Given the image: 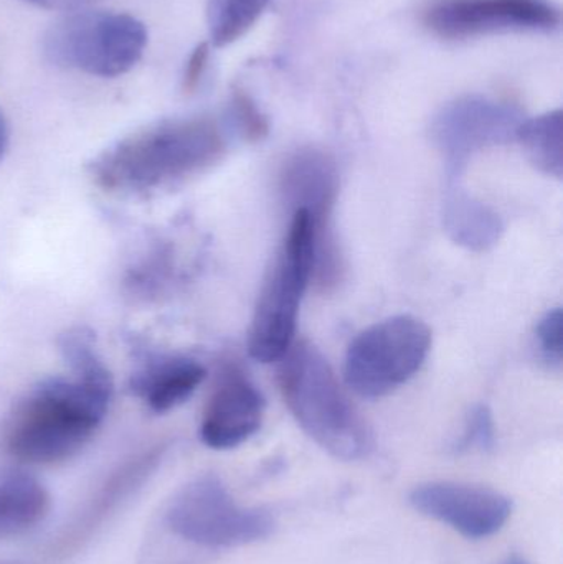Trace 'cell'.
I'll use <instances>...</instances> for the list:
<instances>
[{
    "mask_svg": "<svg viewBox=\"0 0 563 564\" xmlns=\"http://www.w3.org/2000/svg\"><path fill=\"white\" fill-rule=\"evenodd\" d=\"M227 149V128L210 116L165 119L109 145L88 171L109 194L149 197L218 164Z\"/></svg>",
    "mask_w": 563,
    "mask_h": 564,
    "instance_id": "obj_1",
    "label": "cell"
},
{
    "mask_svg": "<svg viewBox=\"0 0 563 564\" xmlns=\"http://www.w3.org/2000/svg\"><path fill=\"white\" fill-rule=\"evenodd\" d=\"M112 391V377L89 378L69 371L66 377L43 378L13 410L7 424V449L29 464L69 459L101 426Z\"/></svg>",
    "mask_w": 563,
    "mask_h": 564,
    "instance_id": "obj_2",
    "label": "cell"
},
{
    "mask_svg": "<svg viewBox=\"0 0 563 564\" xmlns=\"http://www.w3.org/2000/svg\"><path fill=\"white\" fill-rule=\"evenodd\" d=\"M278 361L284 403L301 430L337 459L359 460L369 456L372 433L344 393L324 355L303 340L291 345Z\"/></svg>",
    "mask_w": 563,
    "mask_h": 564,
    "instance_id": "obj_3",
    "label": "cell"
},
{
    "mask_svg": "<svg viewBox=\"0 0 563 564\" xmlns=\"http://www.w3.org/2000/svg\"><path fill=\"white\" fill-rule=\"evenodd\" d=\"M148 40V29L134 15L82 9L46 30L42 52L58 68L118 78L141 62Z\"/></svg>",
    "mask_w": 563,
    "mask_h": 564,
    "instance_id": "obj_4",
    "label": "cell"
},
{
    "mask_svg": "<svg viewBox=\"0 0 563 564\" xmlns=\"http://www.w3.org/2000/svg\"><path fill=\"white\" fill-rule=\"evenodd\" d=\"M313 225L304 212H293L290 230L264 281L248 334V350L261 364L278 361L294 344L297 314L313 280Z\"/></svg>",
    "mask_w": 563,
    "mask_h": 564,
    "instance_id": "obj_5",
    "label": "cell"
},
{
    "mask_svg": "<svg viewBox=\"0 0 563 564\" xmlns=\"http://www.w3.org/2000/svg\"><path fill=\"white\" fill-rule=\"evenodd\" d=\"M430 348L432 332L425 322L413 315L383 318L350 341L344 380L359 397H387L419 373Z\"/></svg>",
    "mask_w": 563,
    "mask_h": 564,
    "instance_id": "obj_6",
    "label": "cell"
},
{
    "mask_svg": "<svg viewBox=\"0 0 563 564\" xmlns=\"http://www.w3.org/2000/svg\"><path fill=\"white\" fill-rule=\"evenodd\" d=\"M165 523L185 542L208 549L250 545L273 535L277 529L270 510L235 502L214 474L197 477L175 494Z\"/></svg>",
    "mask_w": 563,
    "mask_h": 564,
    "instance_id": "obj_7",
    "label": "cell"
},
{
    "mask_svg": "<svg viewBox=\"0 0 563 564\" xmlns=\"http://www.w3.org/2000/svg\"><path fill=\"white\" fill-rule=\"evenodd\" d=\"M280 191L284 204L293 212H304L313 225V280L321 291H334L346 271L334 231V208L339 194L336 161L323 149H297L281 169Z\"/></svg>",
    "mask_w": 563,
    "mask_h": 564,
    "instance_id": "obj_8",
    "label": "cell"
},
{
    "mask_svg": "<svg viewBox=\"0 0 563 564\" xmlns=\"http://www.w3.org/2000/svg\"><path fill=\"white\" fill-rule=\"evenodd\" d=\"M522 121L516 106L488 96H462L448 102L432 124L448 182H462L466 165L478 152L516 141Z\"/></svg>",
    "mask_w": 563,
    "mask_h": 564,
    "instance_id": "obj_9",
    "label": "cell"
},
{
    "mask_svg": "<svg viewBox=\"0 0 563 564\" xmlns=\"http://www.w3.org/2000/svg\"><path fill=\"white\" fill-rule=\"evenodd\" d=\"M423 23L446 40L552 32L561 25V10L549 0H436L423 13Z\"/></svg>",
    "mask_w": 563,
    "mask_h": 564,
    "instance_id": "obj_10",
    "label": "cell"
},
{
    "mask_svg": "<svg viewBox=\"0 0 563 564\" xmlns=\"http://www.w3.org/2000/svg\"><path fill=\"white\" fill-rule=\"evenodd\" d=\"M410 503L416 512L446 523L472 540L495 535L512 513L508 497L468 484H422L410 494Z\"/></svg>",
    "mask_w": 563,
    "mask_h": 564,
    "instance_id": "obj_11",
    "label": "cell"
},
{
    "mask_svg": "<svg viewBox=\"0 0 563 564\" xmlns=\"http://www.w3.org/2000/svg\"><path fill=\"white\" fill-rule=\"evenodd\" d=\"M263 394L237 367L220 375L205 406L201 440L210 449L227 451L253 437L263 423Z\"/></svg>",
    "mask_w": 563,
    "mask_h": 564,
    "instance_id": "obj_12",
    "label": "cell"
},
{
    "mask_svg": "<svg viewBox=\"0 0 563 564\" xmlns=\"http://www.w3.org/2000/svg\"><path fill=\"white\" fill-rule=\"evenodd\" d=\"M207 370L185 355L148 354L131 375L129 388L149 410L169 413L184 404L204 383Z\"/></svg>",
    "mask_w": 563,
    "mask_h": 564,
    "instance_id": "obj_13",
    "label": "cell"
},
{
    "mask_svg": "<svg viewBox=\"0 0 563 564\" xmlns=\"http://www.w3.org/2000/svg\"><path fill=\"white\" fill-rule=\"evenodd\" d=\"M443 227L456 245L475 253L491 250L505 231L498 212L468 194L462 182H448L443 202Z\"/></svg>",
    "mask_w": 563,
    "mask_h": 564,
    "instance_id": "obj_14",
    "label": "cell"
},
{
    "mask_svg": "<svg viewBox=\"0 0 563 564\" xmlns=\"http://www.w3.org/2000/svg\"><path fill=\"white\" fill-rule=\"evenodd\" d=\"M162 456H164V446L152 447L119 467L106 480L105 486L98 490L95 499L86 509L85 516L66 536L63 545H78L86 536L91 535L112 512L119 509L124 500H128L152 476V473L161 464Z\"/></svg>",
    "mask_w": 563,
    "mask_h": 564,
    "instance_id": "obj_15",
    "label": "cell"
},
{
    "mask_svg": "<svg viewBox=\"0 0 563 564\" xmlns=\"http://www.w3.org/2000/svg\"><path fill=\"white\" fill-rule=\"evenodd\" d=\"M48 510V496L39 480L20 470H0V539L35 527Z\"/></svg>",
    "mask_w": 563,
    "mask_h": 564,
    "instance_id": "obj_16",
    "label": "cell"
},
{
    "mask_svg": "<svg viewBox=\"0 0 563 564\" xmlns=\"http://www.w3.org/2000/svg\"><path fill=\"white\" fill-rule=\"evenodd\" d=\"M516 141H519L529 161L542 174L562 181L563 115L561 109L524 119L519 126Z\"/></svg>",
    "mask_w": 563,
    "mask_h": 564,
    "instance_id": "obj_17",
    "label": "cell"
},
{
    "mask_svg": "<svg viewBox=\"0 0 563 564\" xmlns=\"http://www.w3.org/2000/svg\"><path fill=\"white\" fill-rule=\"evenodd\" d=\"M271 0H208L207 22L214 46L240 40L260 20Z\"/></svg>",
    "mask_w": 563,
    "mask_h": 564,
    "instance_id": "obj_18",
    "label": "cell"
},
{
    "mask_svg": "<svg viewBox=\"0 0 563 564\" xmlns=\"http://www.w3.org/2000/svg\"><path fill=\"white\" fill-rule=\"evenodd\" d=\"M228 126L245 141H263L270 132L267 116L243 89H235L228 105Z\"/></svg>",
    "mask_w": 563,
    "mask_h": 564,
    "instance_id": "obj_19",
    "label": "cell"
},
{
    "mask_svg": "<svg viewBox=\"0 0 563 564\" xmlns=\"http://www.w3.org/2000/svg\"><path fill=\"white\" fill-rule=\"evenodd\" d=\"M496 430L491 410L485 404H479L466 421L465 431L462 437L456 441V453H469V451H481L488 453L495 447Z\"/></svg>",
    "mask_w": 563,
    "mask_h": 564,
    "instance_id": "obj_20",
    "label": "cell"
},
{
    "mask_svg": "<svg viewBox=\"0 0 563 564\" xmlns=\"http://www.w3.org/2000/svg\"><path fill=\"white\" fill-rule=\"evenodd\" d=\"M535 341L542 360L561 370L563 360V314L562 308L549 311L535 325Z\"/></svg>",
    "mask_w": 563,
    "mask_h": 564,
    "instance_id": "obj_21",
    "label": "cell"
},
{
    "mask_svg": "<svg viewBox=\"0 0 563 564\" xmlns=\"http://www.w3.org/2000/svg\"><path fill=\"white\" fill-rule=\"evenodd\" d=\"M208 59H210V45L201 43L192 50L191 56L185 63L184 75H182V89L184 93H194L201 86L204 79L205 69H207Z\"/></svg>",
    "mask_w": 563,
    "mask_h": 564,
    "instance_id": "obj_22",
    "label": "cell"
},
{
    "mask_svg": "<svg viewBox=\"0 0 563 564\" xmlns=\"http://www.w3.org/2000/svg\"><path fill=\"white\" fill-rule=\"evenodd\" d=\"M30 6L46 10H62V12H75V10L88 9L93 3L101 0H23Z\"/></svg>",
    "mask_w": 563,
    "mask_h": 564,
    "instance_id": "obj_23",
    "label": "cell"
},
{
    "mask_svg": "<svg viewBox=\"0 0 563 564\" xmlns=\"http://www.w3.org/2000/svg\"><path fill=\"white\" fill-rule=\"evenodd\" d=\"M9 126H7L2 109H0V162L3 161L7 149H9Z\"/></svg>",
    "mask_w": 563,
    "mask_h": 564,
    "instance_id": "obj_24",
    "label": "cell"
},
{
    "mask_svg": "<svg viewBox=\"0 0 563 564\" xmlns=\"http://www.w3.org/2000/svg\"><path fill=\"white\" fill-rule=\"evenodd\" d=\"M498 564H531L528 560L521 558V556H509V558L502 560L501 563Z\"/></svg>",
    "mask_w": 563,
    "mask_h": 564,
    "instance_id": "obj_25",
    "label": "cell"
}]
</instances>
